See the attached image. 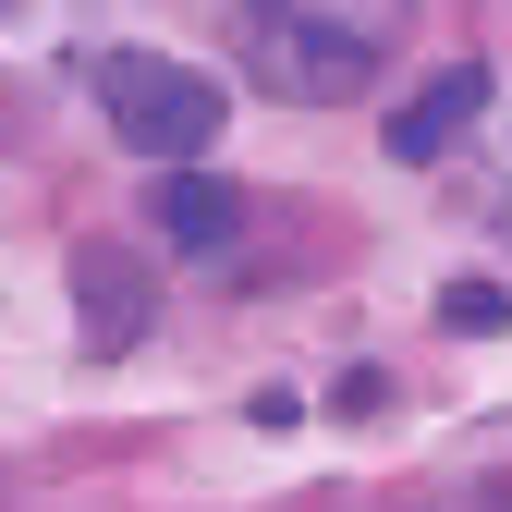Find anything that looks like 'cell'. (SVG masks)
Returning <instances> with one entry per match:
<instances>
[{"label": "cell", "instance_id": "obj_1", "mask_svg": "<svg viewBox=\"0 0 512 512\" xmlns=\"http://www.w3.org/2000/svg\"><path fill=\"white\" fill-rule=\"evenodd\" d=\"M403 37H415V0H232V61L281 110L366 98Z\"/></svg>", "mask_w": 512, "mask_h": 512}, {"label": "cell", "instance_id": "obj_2", "mask_svg": "<svg viewBox=\"0 0 512 512\" xmlns=\"http://www.w3.org/2000/svg\"><path fill=\"white\" fill-rule=\"evenodd\" d=\"M98 74V110H110V135L135 147V159H208L220 147V86L196 74V61H159V49H98L86 61Z\"/></svg>", "mask_w": 512, "mask_h": 512}, {"label": "cell", "instance_id": "obj_3", "mask_svg": "<svg viewBox=\"0 0 512 512\" xmlns=\"http://www.w3.org/2000/svg\"><path fill=\"white\" fill-rule=\"evenodd\" d=\"M488 98H500L488 61H452V74H427V98H403V110H391V159H403V171H452V159L476 147Z\"/></svg>", "mask_w": 512, "mask_h": 512}, {"label": "cell", "instance_id": "obj_4", "mask_svg": "<svg viewBox=\"0 0 512 512\" xmlns=\"http://www.w3.org/2000/svg\"><path fill=\"white\" fill-rule=\"evenodd\" d=\"M74 305H86V354H135L147 317H159V281L135 244H86L74 256Z\"/></svg>", "mask_w": 512, "mask_h": 512}, {"label": "cell", "instance_id": "obj_5", "mask_svg": "<svg viewBox=\"0 0 512 512\" xmlns=\"http://www.w3.org/2000/svg\"><path fill=\"white\" fill-rule=\"evenodd\" d=\"M159 244H171V256H232V244H244V183L171 159V171H159Z\"/></svg>", "mask_w": 512, "mask_h": 512}, {"label": "cell", "instance_id": "obj_6", "mask_svg": "<svg viewBox=\"0 0 512 512\" xmlns=\"http://www.w3.org/2000/svg\"><path fill=\"white\" fill-rule=\"evenodd\" d=\"M98 0H0V61L13 74H61V61H98L86 49Z\"/></svg>", "mask_w": 512, "mask_h": 512}, {"label": "cell", "instance_id": "obj_7", "mask_svg": "<svg viewBox=\"0 0 512 512\" xmlns=\"http://www.w3.org/2000/svg\"><path fill=\"white\" fill-rule=\"evenodd\" d=\"M439 330H512V293L500 281H452L439 293Z\"/></svg>", "mask_w": 512, "mask_h": 512}, {"label": "cell", "instance_id": "obj_8", "mask_svg": "<svg viewBox=\"0 0 512 512\" xmlns=\"http://www.w3.org/2000/svg\"><path fill=\"white\" fill-rule=\"evenodd\" d=\"M476 208H488V232H512V147H488V183H476Z\"/></svg>", "mask_w": 512, "mask_h": 512}]
</instances>
